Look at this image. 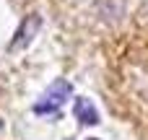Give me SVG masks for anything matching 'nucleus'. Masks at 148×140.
Segmentation results:
<instances>
[{
  "label": "nucleus",
  "instance_id": "1",
  "mask_svg": "<svg viewBox=\"0 0 148 140\" xmlns=\"http://www.w3.org/2000/svg\"><path fill=\"white\" fill-rule=\"evenodd\" d=\"M70 96H73V86L60 78V81H55V83L44 91V96L34 104V114H60V107H62Z\"/></svg>",
  "mask_w": 148,
  "mask_h": 140
},
{
  "label": "nucleus",
  "instance_id": "2",
  "mask_svg": "<svg viewBox=\"0 0 148 140\" xmlns=\"http://www.w3.org/2000/svg\"><path fill=\"white\" fill-rule=\"evenodd\" d=\"M39 26H42V18H39V16H26V18L21 21V26L16 29L13 39H10V52H18V49L29 47V44H31V39L36 36Z\"/></svg>",
  "mask_w": 148,
  "mask_h": 140
},
{
  "label": "nucleus",
  "instance_id": "3",
  "mask_svg": "<svg viewBox=\"0 0 148 140\" xmlns=\"http://www.w3.org/2000/svg\"><path fill=\"white\" fill-rule=\"evenodd\" d=\"M73 114H75V120H78L81 125H96V122H99L96 107H94L88 99H83V96L73 101Z\"/></svg>",
  "mask_w": 148,
  "mask_h": 140
},
{
  "label": "nucleus",
  "instance_id": "4",
  "mask_svg": "<svg viewBox=\"0 0 148 140\" xmlns=\"http://www.w3.org/2000/svg\"><path fill=\"white\" fill-rule=\"evenodd\" d=\"M91 140H96V138H91Z\"/></svg>",
  "mask_w": 148,
  "mask_h": 140
}]
</instances>
